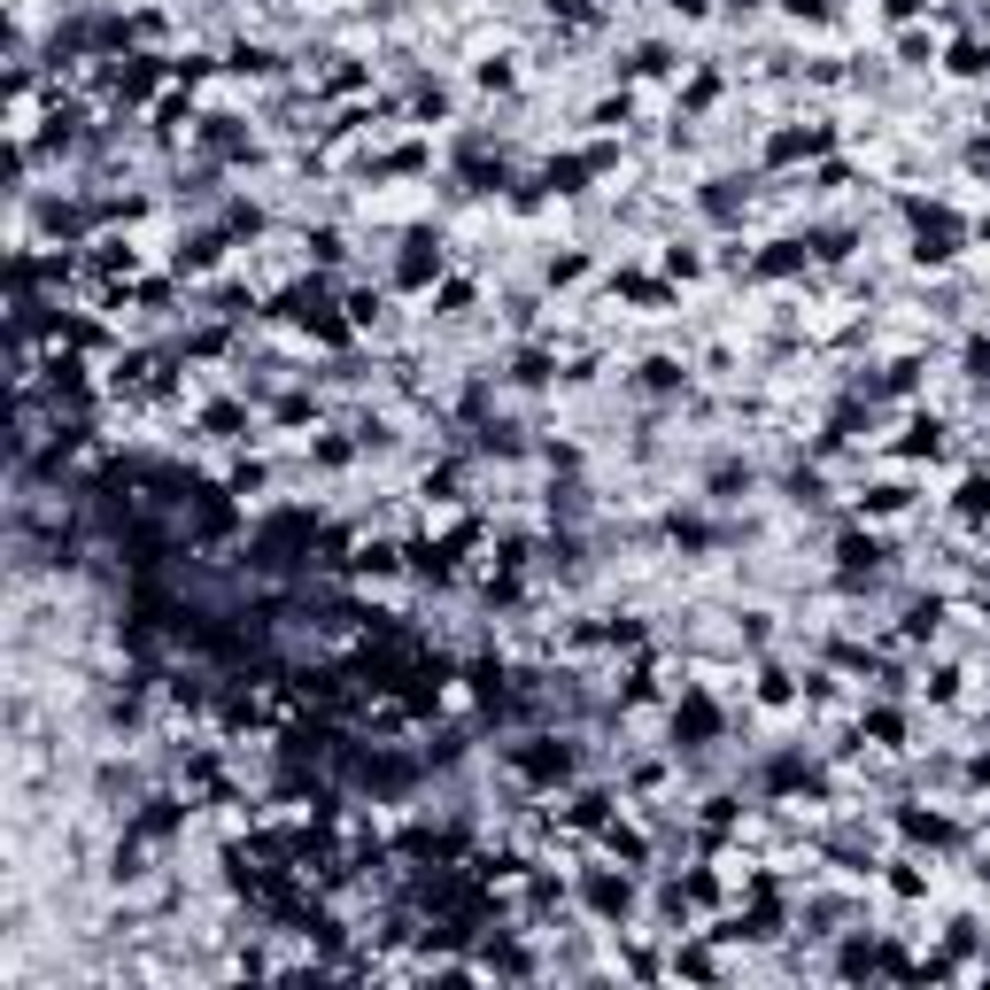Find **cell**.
<instances>
[{"label":"cell","instance_id":"13","mask_svg":"<svg viewBox=\"0 0 990 990\" xmlns=\"http://www.w3.org/2000/svg\"><path fill=\"white\" fill-rule=\"evenodd\" d=\"M202 433L232 441V433H248V410H240V403H210V410H202Z\"/></svg>","mask_w":990,"mask_h":990},{"label":"cell","instance_id":"20","mask_svg":"<svg viewBox=\"0 0 990 990\" xmlns=\"http://www.w3.org/2000/svg\"><path fill=\"white\" fill-rule=\"evenodd\" d=\"M465 302H473V287H465V279H449V287H441V318H457Z\"/></svg>","mask_w":990,"mask_h":990},{"label":"cell","instance_id":"3","mask_svg":"<svg viewBox=\"0 0 990 990\" xmlns=\"http://www.w3.org/2000/svg\"><path fill=\"white\" fill-rule=\"evenodd\" d=\"M635 874H643V867H627V874H619V867H588V874H581V906H588L604 929H619L627 914H635Z\"/></svg>","mask_w":990,"mask_h":990},{"label":"cell","instance_id":"2","mask_svg":"<svg viewBox=\"0 0 990 990\" xmlns=\"http://www.w3.org/2000/svg\"><path fill=\"white\" fill-rule=\"evenodd\" d=\"M666 728H673V751H712L719 736H728V712L712 704V689H681Z\"/></svg>","mask_w":990,"mask_h":990},{"label":"cell","instance_id":"15","mask_svg":"<svg viewBox=\"0 0 990 990\" xmlns=\"http://www.w3.org/2000/svg\"><path fill=\"white\" fill-rule=\"evenodd\" d=\"M952 77H990V47L982 39H959L952 47Z\"/></svg>","mask_w":990,"mask_h":990},{"label":"cell","instance_id":"1","mask_svg":"<svg viewBox=\"0 0 990 990\" xmlns=\"http://www.w3.org/2000/svg\"><path fill=\"white\" fill-rule=\"evenodd\" d=\"M503 766H511L526 789H565V782L581 774V743H573V736H518V743L503 751Z\"/></svg>","mask_w":990,"mask_h":990},{"label":"cell","instance_id":"19","mask_svg":"<svg viewBox=\"0 0 990 990\" xmlns=\"http://www.w3.org/2000/svg\"><path fill=\"white\" fill-rule=\"evenodd\" d=\"M511 77H518V70H511L503 55H488V62H480V85H496V94H503V85H511Z\"/></svg>","mask_w":990,"mask_h":990},{"label":"cell","instance_id":"4","mask_svg":"<svg viewBox=\"0 0 990 990\" xmlns=\"http://www.w3.org/2000/svg\"><path fill=\"white\" fill-rule=\"evenodd\" d=\"M959 240H967V225H959L952 210H921V202H914V263H952Z\"/></svg>","mask_w":990,"mask_h":990},{"label":"cell","instance_id":"14","mask_svg":"<svg viewBox=\"0 0 990 990\" xmlns=\"http://www.w3.org/2000/svg\"><path fill=\"white\" fill-rule=\"evenodd\" d=\"M952 511H959L967 526H982V518H990V480H982V473H975V480H959V503H952Z\"/></svg>","mask_w":990,"mask_h":990},{"label":"cell","instance_id":"12","mask_svg":"<svg viewBox=\"0 0 990 990\" xmlns=\"http://www.w3.org/2000/svg\"><path fill=\"white\" fill-rule=\"evenodd\" d=\"M643 387H651V395H681V387H689V372L673 365V356H651V365H643Z\"/></svg>","mask_w":990,"mask_h":990},{"label":"cell","instance_id":"21","mask_svg":"<svg viewBox=\"0 0 990 990\" xmlns=\"http://www.w3.org/2000/svg\"><path fill=\"white\" fill-rule=\"evenodd\" d=\"M921 9H929V0H882V16H890V24H914Z\"/></svg>","mask_w":990,"mask_h":990},{"label":"cell","instance_id":"10","mask_svg":"<svg viewBox=\"0 0 990 990\" xmlns=\"http://www.w3.org/2000/svg\"><path fill=\"white\" fill-rule=\"evenodd\" d=\"M511 380H518V387H550V380H558V356H550V348H518V356H511Z\"/></svg>","mask_w":990,"mask_h":990},{"label":"cell","instance_id":"23","mask_svg":"<svg viewBox=\"0 0 990 990\" xmlns=\"http://www.w3.org/2000/svg\"><path fill=\"white\" fill-rule=\"evenodd\" d=\"M967 774H975V782H990V751H982V759H975V766H967Z\"/></svg>","mask_w":990,"mask_h":990},{"label":"cell","instance_id":"17","mask_svg":"<svg viewBox=\"0 0 990 990\" xmlns=\"http://www.w3.org/2000/svg\"><path fill=\"white\" fill-rule=\"evenodd\" d=\"M890 890H897V897H921V890H929V874H921L914 859H897V867H890Z\"/></svg>","mask_w":990,"mask_h":990},{"label":"cell","instance_id":"8","mask_svg":"<svg viewBox=\"0 0 990 990\" xmlns=\"http://www.w3.org/2000/svg\"><path fill=\"white\" fill-rule=\"evenodd\" d=\"M937 449H944V418L937 410H914L906 433H897V457H937Z\"/></svg>","mask_w":990,"mask_h":990},{"label":"cell","instance_id":"22","mask_svg":"<svg viewBox=\"0 0 990 990\" xmlns=\"http://www.w3.org/2000/svg\"><path fill=\"white\" fill-rule=\"evenodd\" d=\"M967 170H975V178H990V132H982V140H967Z\"/></svg>","mask_w":990,"mask_h":990},{"label":"cell","instance_id":"6","mask_svg":"<svg viewBox=\"0 0 990 990\" xmlns=\"http://www.w3.org/2000/svg\"><path fill=\"white\" fill-rule=\"evenodd\" d=\"M441 279V240L433 232H410L403 255H395V287H433Z\"/></svg>","mask_w":990,"mask_h":990},{"label":"cell","instance_id":"18","mask_svg":"<svg viewBox=\"0 0 990 990\" xmlns=\"http://www.w3.org/2000/svg\"><path fill=\"white\" fill-rule=\"evenodd\" d=\"M782 9H789L797 24H828V16H836V0H782Z\"/></svg>","mask_w":990,"mask_h":990},{"label":"cell","instance_id":"16","mask_svg":"<svg viewBox=\"0 0 990 990\" xmlns=\"http://www.w3.org/2000/svg\"><path fill=\"white\" fill-rule=\"evenodd\" d=\"M310 457H318L325 473H341V465L356 457V441H341V433H318V441H310Z\"/></svg>","mask_w":990,"mask_h":990},{"label":"cell","instance_id":"9","mask_svg":"<svg viewBox=\"0 0 990 990\" xmlns=\"http://www.w3.org/2000/svg\"><path fill=\"white\" fill-rule=\"evenodd\" d=\"M897 511H914V488L906 480H882V488L859 496V518H897Z\"/></svg>","mask_w":990,"mask_h":990},{"label":"cell","instance_id":"11","mask_svg":"<svg viewBox=\"0 0 990 990\" xmlns=\"http://www.w3.org/2000/svg\"><path fill=\"white\" fill-rule=\"evenodd\" d=\"M859 728L874 736V751H906V712H890V704H874Z\"/></svg>","mask_w":990,"mask_h":990},{"label":"cell","instance_id":"7","mask_svg":"<svg viewBox=\"0 0 990 990\" xmlns=\"http://www.w3.org/2000/svg\"><path fill=\"white\" fill-rule=\"evenodd\" d=\"M897 828H906V844H929V851L959 844V828H952L944 813H921V804H906V813H897Z\"/></svg>","mask_w":990,"mask_h":990},{"label":"cell","instance_id":"5","mask_svg":"<svg viewBox=\"0 0 990 990\" xmlns=\"http://www.w3.org/2000/svg\"><path fill=\"white\" fill-rule=\"evenodd\" d=\"M828 147H836L828 124H782V132L766 140V163H813V155H828Z\"/></svg>","mask_w":990,"mask_h":990}]
</instances>
